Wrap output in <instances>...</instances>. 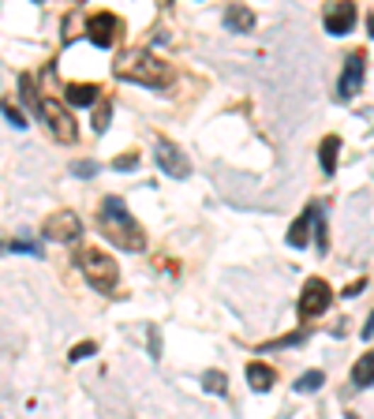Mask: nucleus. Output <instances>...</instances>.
Here are the masks:
<instances>
[{
    "mask_svg": "<svg viewBox=\"0 0 374 419\" xmlns=\"http://www.w3.org/2000/svg\"><path fill=\"white\" fill-rule=\"evenodd\" d=\"M98 225L105 232V240L124 247V251H142L146 247V236H142V229L135 225V221H131L124 199H105L101 210H98Z\"/></svg>",
    "mask_w": 374,
    "mask_h": 419,
    "instance_id": "1",
    "label": "nucleus"
},
{
    "mask_svg": "<svg viewBox=\"0 0 374 419\" xmlns=\"http://www.w3.org/2000/svg\"><path fill=\"white\" fill-rule=\"evenodd\" d=\"M113 71H116V79H124V83H139V86H165L169 83V68L154 57V52H146V49L120 52L116 64H113Z\"/></svg>",
    "mask_w": 374,
    "mask_h": 419,
    "instance_id": "2",
    "label": "nucleus"
},
{
    "mask_svg": "<svg viewBox=\"0 0 374 419\" xmlns=\"http://www.w3.org/2000/svg\"><path fill=\"white\" fill-rule=\"evenodd\" d=\"M79 258V270H83V277L98 288V292H116V281H120V270H116V262L113 255H105L101 247H94V243H83L75 251Z\"/></svg>",
    "mask_w": 374,
    "mask_h": 419,
    "instance_id": "3",
    "label": "nucleus"
},
{
    "mask_svg": "<svg viewBox=\"0 0 374 419\" xmlns=\"http://www.w3.org/2000/svg\"><path fill=\"white\" fill-rule=\"evenodd\" d=\"M42 120L49 124L52 139H60V142H75V139H79V131H75V120H72V113L64 109L60 101H52V98H45V101H42Z\"/></svg>",
    "mask_w": 374,
    "mask_h": 419,
    "instance_id": "4",
    "label": "nucleus"
},
{
    "mask_svg": "<svg viewBox=\"0 0 374 419\" xmlns=\"http://www.w3.org/2000/svg\"><path fill=\"white\" fill-rule=\"evenodd\" d=\"M42 232H45V240H52V243H75L79 232H83V221H79L75 214H68V210H60V214L45 217Z\"/></svg>",
    "mask_w": 374,
    "mask_h": 419,
    "instance_id": "5",
    "label": "nucleus"
},
{
    "mask_svg": "<svg viewBox=\"0 0 374 419\" xmlns=\"http://www.w3.org/2000/svg\"><path fill=\"white\" fill-rule=\"evenodd\" d=\"M116 34H120V19L113 16V11H94V16L86 19V38L98 49H113Z\"/></svg>",
    "mask_w": 374,
    "mask_h": 419,
    "instance_id": "6",
    "label": "nucleus"
},
{
    "mask_svg": "<svg viewBox=\"0 0 374 419\" xmlns=\"http://www.w3.org/2000/svg\"><path fill=\"white\" fill-rule=\"evenodd\" d=\"M329 299H333L329 285L322 277H311L303 285V296H300V314H303V318H314V314H322L329 307Z\"/></svg>",
    "mask_w": 374,
    "mask_h": 419,
    "instance_id": "7",
    "label": "nucleus"
},
{
    "mask_svg": "<svg viewBox=\"0 0 374 419\" xmlns=\"http://www.w3.org/2000/svg\"><path fill=\"white\" fill-rule=\"evenodd\" d=\"M363 75H367V57H363V52H352V57L344 60V71H341L337 94H341L344 101L356 98L359 90H363Z\"/></svg>",
    "mask_w": 374,
    "mask_h": 419,
    "instance_id": "8",
    "label": "nucleus"
},
{
    "mask_svg": "<svg viewBox=\"0 0 374 419\" xmlns=\"http://www.w3.org/2000/svg\"><path fill=\"white\" fill-rule=\"evenodd\" d=\"M157 165L165 168V176H176V180H183L187 173H191V165H187V157L180 154V147H172V142H157Z\"/></svg>",
    "mask_w": 374,
    "mask_h": 419,
    "instance_id": "9",
    "label": "nucleus"
},
{
    "mask_svg": "<svg viewBox=\"0 0 374 419\" xmlns=\"http://www.w3.org/2000/svg\"><path fill=\"white\" fill-rule=\"evenodd\" d=\"M326 30L329 34H348L356 23V8L352 4H326Z\"/></svg>",
    "mask_w": 374,
    "mask_h": 419,
    "instance_id": "10",
    "label": "nucleus"
},
{
    "mask_svg": "<svg viewBox=\"0 0 374 419\" xmlns=\"http://www.w3.org/2000/svg\"><path fill=\"white\" fill-rule=\"evenodd\" d=\"M318 217H322V210H318V206H307L303 214H300V221L288 229V243H292V247H307V243H311V225H318Z\"/></svg>",
    "mask_w": 374,
    "mask_h": 419,
    "instance_id": "11",
    "label": "nucleus"
},
{
    "mask_svg": "<svg viewBox=\"0 0 374 419\" xmlns=\"http://www.w3.org/2000/svg\"><path fill=\"white\" fill-rule=\"evenodd\" d=\"M225 26H229L232 34H251L255 30V11L247 4H229L225 8Z\"/></svg>",
    "mask_w": 374,
    "mask_h": 419,
    "instance_id": "12",
    "label": "nucleus"
},
{
    "mask_svg": "<svg viewBox=\"0 0 374 419\" xmlns=\"http://www.w3.org/2000/svg\"><path fill=\"white\" fill-rule=\"evenodd\" d=\"M273 382H277V374H273L266 363H247V386L255 389V393L273 389Z\"/></svg>",
    "mask_w": 374,
    "mask_h": 419,
    "instance_id": "13",
    "label": "nucleus"
},
{
    "mask_svg": "<svg viewBox=\"0 0 374 419\" xmlns=\"http://www.w3.org/2000/svg\"><path fill=\"white\" fill-rule=\"evenodd\" d=\"M337 150H341V139L337 135H326L322 147H318V161H322V173H337Z\"/></svg>",
    "mask_w": 374,
    "mask_h": 419,
    "instance_id": "14",
    "label": "nucleus"
},
{
    "mask_svg": "<svg viewBox=\"0 0 374 419\" xmlns=\"http://www.w3.org/2000/svg\"><path fill=\"white\" fill-rule=\"evenodd\" d=\"M68 105H79V109H86V105H98V86H90V83H72V86H68Z\"/></svg>",
    "mask_w": 374,
    "mask_h": 419,
    "instance_id": "15",
    "label": "nucleus"
},
{
    "mask_svg": "<svg viewBox=\"0 0 374 419\" xmlns=\"http://www.w3.org/2000/svg\"><path fill=\"white\" fill-rule=\"evenodd\" d=\"M352 382H356V386H374V352H367V356L356 360V367H352Z\"/></svg>",
    "mask_w": 374,
    "mask_h": 419,
    "instance_id": "16",
    "label": "nucleus"
},
{
    "mask_svg": "<svg viewBox=\"0 0 374 419\" xmlns=\"http://www.w3.org/2000/svg\"><path fill=\"white\" fill-rule=\"evenodd\" d=\"M203 389L213 393V397H221V393L229 389V378H225L221 371H206V374H203Z\"/></svg>",
    "mask_w": 374,
    "mask_h": 419,
    "instance_id": "17",
    "label": "nucleus"
},
{
    "mask_svg": "<svg viewBox=\"0 0 374 419\" xmlns=\"http://www.w3.org/2000/svg\"><path fill=\"white\" fill-rule=\"evenodd\" d=\"M322 382H326V374H322V371H307V374L296 378V393H311V389H318Z\"/></svg>",
    "mask_w": 374,
    "mask_h": 419,
    "instance_id": "18",
    "label": "nucleus"
},
{
    "mask_svg": "<svg viewBox=\"0 0 374 419\" xmlns=\"http://www.w3.org/2000/svg\"><path fill=\"white\" fill-rule=\"evenodd\" d=\"M94 352H98V345H94V340H83V345H75L72 352H68V360L75 363V360H90Z\"/></svg>",
    "mask_w": 374,
    "mask_h": 419,
    "instance_id": "19",
    "label": "nucleus"
},
{
    "mask_svg": "<svg viewBox=\"0 0 374 419\" xmlns=\"http://www.w3.org/2000/svg\"><path fill=\"white\" fill-rule=\"evenodd\" d=\"M113 168H120V173H131V168H139V154H120Z\"/></svg>",
    "mask_w": 374,
    "mask_h": 419,
    "instance_id": "20",
    "label": "nucleus"
},
{
    "mask_svg": "<svg viewBox=\"0 0 374 419\" xmlns=\"http://www.w3.org/2000/svg\"><path fill=\"white\" fill-rule=\"evenodd\" d=\"M109 116H113L109 101H105V105H98V113H94V127H98V131H105V127H109Z\"/></svg>",
    "mask_w": 374,
    "mask_h": 419,
    "instance_id": "21",
    "label": "nucleus"
},
{
    "mask_svg": "<svg viewBox=\"0 0 374 419\" xmlns=\"http://www.w3.org/2000/svg\"><path fill=\"white\" fill-rule=\"evenodd\" d=\"M4 120H8L11 127H26V116L16 109V105H4Z\"/></svg>",
    "mask_w": 374,
    "mask_h": 419,
    "instance_id": "22",
    "label": "nucleus"
},
{
    "mask_svg": "<svg viewBox=\"0 0 374 419\" xmlns=\"http://www.w3.org/2000/svg\"><path fill=\"white\" fill-rule=\"evenodd\" d=\"M8 251H23V255H38V247H34V243H26V240H11V243H8Z\"/></svg>",
    "mask_w": 374,
    "mask_h": 419,
    "instance_id": "23",
    "label": "nucleus"
},
{
    "mask_svg": "<svg viewBox=\"0 0 374 419\" xmlns=\"http://www.w3.org/2000/svg\"><path fill=\"white\" fill-rule=\"evenodd\" d=\"M98 173V161H75V176H94Z\"/></svg>",
    "mask_w": 374,
    "mask_h": 419,
    "instance_id": "24",
    "label": "nucleus"
},
{
    "mask_svg": "<svg viewBox=\"0 0 374 419\" xmlns=\"http://www.w3.org/2000/svg\"><path fill=\"white\" fill-rule=\"evenodd\" d=\"M363 337H367V340L374 337V314H370V318H367V326H363Z\"/></svg>",
    "mask_w": 374,
    "mask_h": 419,
    "instance_id": "25",
    "label": "nucleus"
},
{
    "mask_svg": "<svg viewBox=\"0 0 374 419\" xmlns=\"http://www.w3.org/2000/svg\"><path fill=\"white\" fill-rule=\"evenodd\" d=\"M367 30H370V38H374V16H367Z\"/></svg>",
    "mask_w": 374,
    "mask_h": 419,
    "instance_id": "26",
    "label": "nucleus"
}]
</instances>
